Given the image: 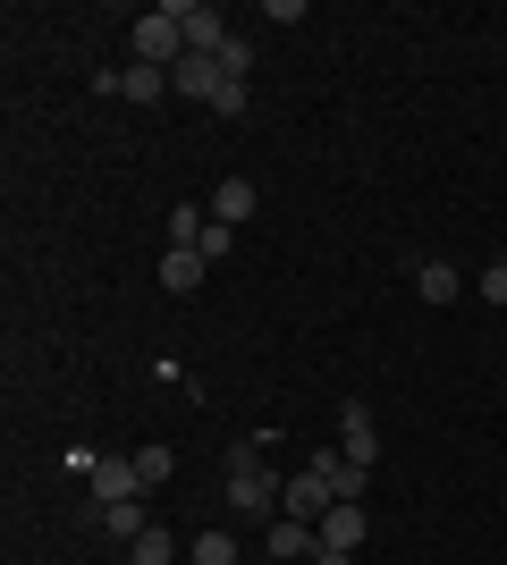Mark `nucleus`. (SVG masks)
Here are the masks:
<instances>
[{
	"label": "nucleus",
	"instance_id": "nucleus-22",
	"mask_svg": "<svg viewBox=\"0 0 507 565\" xmlns=\"http://www.w3.org/2000/svg\"><path fill=\"white\" fill-rule=\"evenodd\" d=\"M245 102H254L245 85H220V94H212V110H220V118H245Z\"/></svg>",
	"mask_w": 507,
	"mask_h": 565
},
{
	"label": "nucleus",
	"instance_id": "nucleus-4",
	"mask_svg": "<svg viewBox=\"0 0 507 565\" xmlns=\"http://www.w3.org/2000/svg\"><path fill=\"white\" fill-rule=\"evenodd\" d=\"M169 18H178V34H187V51H203V60H212L220 43H229V18H220L212 0H161Z\"/></svg>",
	"mask_w": 507,
	"mask_h": 565
},
{
	"label": "nucleus",
	"instance_id": "nucleus-1",
	"mask_svg": "<svg viewBox=\"0 0 507 565\" xmlns=\"http://www.w3.org/2000/svg\"><path fill=\"white\" fill-rule=\"evenodd\" d=\"M220 490H229V507H237V515H279V490H288V472H271L263 430L229 439V456H220Z\"/></svg>",
	"mask_w": 507,
	"mask_h": 565
},
{
	"label": "nucleus",
	"instance_id": "nucleus-23",
	"mask_svg": "<svg viewBox=\"0 0 507 565\" xmlns=\"http://www.w3.org/2000/svg\"><path fill=\"white\" fill-rule=\"evenodd\" d=\"M483 296H490V305H507V262H490V270H483Z\"/></svg>",
	"mask_w": 507,
	"mask_h": 565
},
{
	"label": "nucleus",
	"instance_id": "nucleus-8",
	"mask_svg": "<svg viewBox=\"0 0 507 565\" xmlns=\"http://www.w3.org/2000/svg\"><path fill=\"white\" fill-rule=\"evenodd\" d=\"M330 507H338V498H330V481H321V472H296L288 490H279V515H296V523H321Z\"/></svg>",
	"mask_w": 507,
	"mask_h": 565
},
{
	"label": "nucleus",
	"instance_id": "nucleus-6",
	"mask_svg": "<svg viewBox=\"0 0 507 565\" xmlns=\"http://www.w3.org/2000/svg\"><path fill=\"white\" fill-rule=\"evenodd\" d=\"M85 515H94V532H102V541H119V548H136V541L152 532L145 498H119V507H85Z\"/></svg>",
	"mask_w": 507,
	"mask_h": 565
},
{
	"label": "nucleus",
	"instance_id": "nucleus-17",
	"mask_svg": "<svg viewBox=\"0 0 507 565\" xmlns=\"http://www.w3.org/2000/svg\"><path fill=\"white\" fill-rule=\"evenodd\" d=\"M203 228H212L203 203H178V212H169V245H203Z\"/></svg>",
	"mask_w": 507,
	"mask_h": 565
},
{
	"label": "nucleus",
	"instance_id": "nucleus-11",
	"mask_svg": "<svg viewBox=\"0 0 507 565\" xmlns=\"http://www.w3.org/2000/svg\"><path fill=\"white\" fill-rule=\"evenodd\" d=\"M414 296H423V305H457L465 296V279H457V262H414Z\"/></svg>",
	"mask_w": 507,
	"mask_h": 565
},
{
	"label": "nucleus",
	"instance_id": "nucleus-5",
	"mask_svg": "<svg viewBox=\"0 0 507 565\" xmlns=\"http://www.w3.org/2000/svg\"><path fill=\"white\" fill-rule=\"evenodd\" d=\"M305 472H321V481H330V498H338V507H363V490H372V472H363L347 448H321Z\"/></svg>",
	"mask_w": 507,
	"mask_h": 565
},
{
	"label": "nucleus",
	"instance_id": "nucleus-24",
	"mask_svg": "<svg viewBox=\"0 0 507 565\" xmlns=\"http://www.w3.org/2000/svg\"><path fill=\"white\" fill-rule=\"evenodd\" d=\"M314 565H356V557H347V548H321V557Z\"/></svg>",
	"mask_w": 507,
	"mask_h": 565
},
{
	"label": "nucleus",
	"instance_id": "nucleus-13",
	"mask_svg": "<svg viewBox=\"0 0 507 565\" xmlns=\"http://www.w3.org/2000/svg\"><path fill=\"white\" fill-rule=\"evenodd\" d=\"M254 203H263V194H254V178H220L212 220H220V228H245V220H254Z\"/></svg>",
	"mask_w": 507,
	"mask_h": 565
},
{
	"label": "nucleus",
	"instance_id": "nucleus-19",
	"mask_svg": "<svg viewBox=\"0 0 507 565\" xmlns=\"http://www.w3.org/2000/svg\"><path fill=\"white\" fill-rule=\"evenodd\" d=\"M136 472H145V490H161L169 472H178V448H161V439H152V448H136Z\"/></svg>",
	"mask_w": 507,
	"mask_h": 565
},
{
	"label": "nucleus",
	"instance_id": "nucleus-18",
	"mask_svg": "<svg viewBox=\"0 0 507 565\" xmlns=\"http://www.w3.org/2000/svg\"><path fill=\"white\" fill-rule=\"evenodd\" d=\"M187 557H194V565H237V541H229V532H194Z\"/></svg>",
	"mask_w": 507,
	"mask_h": 565
},
{
	"label": "nucleus",
	"instance_id": "nucleus-9",
	"mask_svg": "<svg viewBox=\"0 0 507 565\" xmlns=\"http://www.w3.org/2000/svg\"><path fill=\"white\" fill-rule=\"evenodd\" d=\"M271 557L314 565V557H321V532H314V523H296V515H271Z\"/></svg>",
	"mask_w": 507,
	"mask_h": 565
},
{
	"label": "nucleus",
	"instance_id": "nucleus-10",
	"mask_svg": "<svg viewBox=\"0 0 507 565\" xmlns=\"http://www.w3.org/2000/svg\"><path fill=\"white\" fill-rule=\"evenodd\" d=\"M314 532H321V548H347V557H356V548L372 541V515H363V507H330Z\"/></svg>",
	"mask_w": 507,
	"mask_h": 565
},
{
	"label": "nucleus",
	"instance_id": "nucleus-12",
	"mask_svg": "<svg viewBox=\"0 0 507 565\" xmlns=\"http://www.w3.org/2000/svg\"><path fill=\"white\" fill-rule=\"evenodd\" d=\"M169 85H178V94H194V102H203V110H212V94H220V60H203V51H187V60L169 68Z\"/></svg>",
	"mask_w": 507,
	"mask_h": 565
},
{
	"label": "nucleus",
	"instance_id": "nucleus-14",
	"mask_svg": "<svg viewBox=\"0 0 507 565\" xmlns=\"http://www.w3.org/2000/svg\"><path fill=\"white\" fill-rule=\"evenodd\" d=\"M203 270H212V262L194 254V245H169V254H161V287H169V296H194V287H203Z\"/></svg>",
	"mask_w": 507,
	"mask_h": 565
},
{
	"label": "nucleus",
	"instance_id": "nucleus-20",
	"mask_svg": "<svg viewBox=\"0 0 507 565\" xmlns=\"http://www.w3.org/2000/svg\"><path fill=\"white\" fill-rule=\"evenodd\" d=\"M169 557H178V541H169V532H161V523H152V532H145V541H136V548H127V565H169Z\"/></svg>",
	"mask_w": 507,
	"mask_h": 565
},
{
	"label": "nucleus",
	"instance_id": "nucleus-21",
	"mask_svg": "<svg viewBox=\"0 0 507 565\" xmlns=\"http://www.w3.org/2000/svg\"><path fill=\"white\" fill-rule=\"evenodd\" d=\"M229 245H237V228H220V220H212V228H203V245H194V254H203V262H229Z\"/></svg>",
	"mask_w": 507,
	"mask_h": 565
},
{
	"label": "nucleus",
	"instance_id": "nucleus-16",
	"mask_svg": "<svg viewBox=\"0 0 507 565\" xmlns=\"http://www.w3.org/2000/svg\"><path fill=\"white\" fill-rule=\"evenodd\" d=\"M212 60H220V85H245V76H254V43H245V34H229Z\"/></svg>",
	"mask_w": 507,
	"mask_h": 565
},
{
	"label": "nucleus",
	"instance_id": "nucleus-7",
	"mask_svg": "<svg viewBox=\"0 0 507 565\" xmlns=\"http://www.w3.org/2000/svg\"><path fill=\"white\" fill-rule=\"evenodd\" d=\"M338 448H347L363 472H372V465H381V423H372L363 405H338Z\"/></svg>",
	"mask_w": 507,
	"mask_h": 565
},
{
	"label": "nucleus",
	"instance_id": "nucleus-2",
	"mask_svg": "<svg viewBox=\"0 0 507 565\" xmlns=\"http://www.w3.org/2000/svg\"><path fill=\"white\" fill-rule=\"evenodd\" d=\"M68 465L94 481V498H85V507H119V498H145V472H136V456H94V448H76Z\"/></svg>",
	"mask_w": 507,
	"mask_h": 565
},
{
	"label": "nucleus",
	"instance_id": "nucleus-3",
	"mask_svg": "<svg viewBox=\"0 0 507 565\" xmlns=\"http://www.w3.org/2000/svg\"><path fill=\"white\" fill-rule=\"evenodd\" d=\"M136 60H145V68H178V60H187V34H178L169 9H145V18H136Z\"/></svg>",
	"mask_w": 507,
	"mask_h": 565
},
{
	"label": "nucleus",
	"instance_id": "nucleus-15",
	"mask_svg": "<svg viewBox=\"0 0 507 565\" xmlns=\"http://www.w3.org/2000/svg\"><path fill=\"white\" fill-rule=\"evenodd\" d=\"M178 94V85H169V68H145V60H136V68H119V102H169Z\"/></svg>",
	"mask_w": 507,
	"mask_h": 565
}]
</instances>
